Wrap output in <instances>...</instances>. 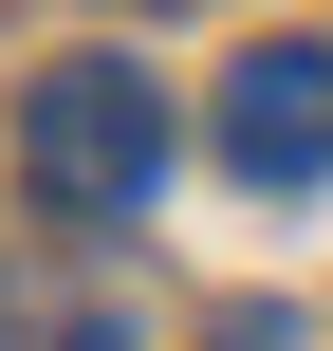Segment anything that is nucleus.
<instances>
[{
    "label": "nucleus",
    "instance_id": "nucleus-1",
    "mask_svg": "<svg viewBox=\"0 0 333 351\" xmlns=\"http://www.w3.org/2000/svg\"><path fill=\"white\" fill-rule=\"evenodd\" d=\"M19 185H37L56 222H148V185H167V93H148L130 56H56V74L19 93Z\"/></svg>",
    "mask_w": 333,
    "mask_h": 351
},
{
    "label": "nucleus",
    "instance_id": "nucleus-3",
    "mask_svg": "<svg viewBox=\"0 0 333 351\" xmlns=\"http://www.w3.org/2000/svg\"><path fill=\"white\" fill-rule=\"evenodd\" d=\"M204 351H297V315H222V333H204Z\"/></svg>",
    "mask_w": 333,
    "mask_h": 351
},
{
    "label": "nucleus",
    "instance_id": "nucleus-2",
    "mask_svg": "<svg viewBox=\"0 0 333 351\" xmlns=\"http://www.w3.org/2000/svg\"><path fill=\"white\" fill-rule=\"evenodd\" d=\"M222 167H241V185H333V56L315 37L222 56Z\"/></svg>",
    "mask_w": 333,
    "mask_h": 351
}]
</instances>
